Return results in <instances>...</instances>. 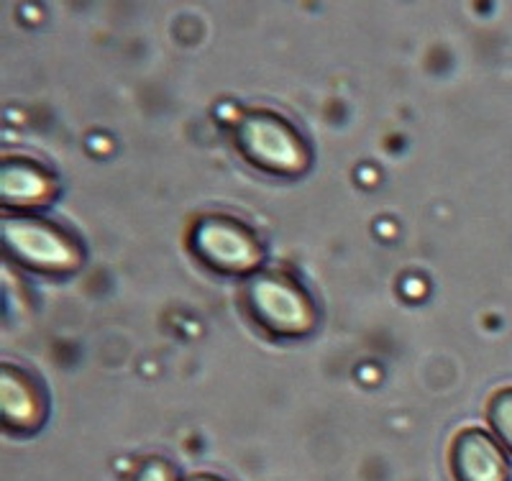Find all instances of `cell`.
Listing matches in <instances>:
<instances>
[{
  "label": "cell",
  "mask_w": 512,
  "mask_h": 481,
  "mask_svg": "<svg viewBox=\"0 0 512 481\" xmlns=\"http://www.w3.org/2000/svg\"><path fill=\"white\" fill-rule=\"evenodd\" d=\"M246 313L277 338H303L318 323V308L303 284L285 272H256L241 292Z\"/></svg>",
  "instance_id": "cell-1"
},
{
  "label": "cell",
  "mask_w": 512,
  "mask_h": 481,
  "mask_svg": "<svg viewBox=\"0 0 512 481\" xmlns=\"http://www.w3.org/2000/svg\"><path fill=\"white\" fill-rule=\"evenodd\" d=\"M233 144L244 162L274 177H300L310 167V146L287 118L249 111L236 121Z\"/></svg>",
  "instance_id": "cell-2"
},
{
  "label": "cell",
  "mask_w": 512,
  "mask_h": 481,
  "mask_svg": "<svg viewBox=\"0 0 512 481\" xmlns=\"http://www.w3.org/2000/svg\"><path fill=\"white\" fill-rule=\"evenodd\" d=\"M190 254L210 272L244 277L259 272L262 264V241L246 223L228 215H203L192 223L187 238Z\"/></svg>",
  "instance_id": "cell-3"
},
{
  "label": "cell",
  "mask_w": 512,
  "mask_h": 481,
  "mask_svg": "<svg viewBox=\"0 0 512 481\" xmlns=\"http://www.w3.org/2000/svg\"><path fill=\"white\" fill-rule=\"evenodd\" d=\"M3 246L13 261L47 274H67L80 269L82 249L75 238L41 218L13 215L3 221Z\"/></svg>",
  "instance_id": "cell-4"
},
{
  "label": "cell",
  "mask_w": 512,
  "mask_h": 481,
  "mask_svg": "<svg viewBox=\"0 0 512 481\" xmlns=\"http://www.w3.org/2000/svg\"><path fill=\"white\" fill-rule=\"evenodd\" d=\"M448 469L454 481H507L510 464L500 443L482 428L456 433L448 451Z\"/></svg>",
  "instance_id": "cell-5"
},
{
  "label": "cell",
  "mask_w": 512,
  "mask_h": 481,
  "mask_svg": "<svg viewBox=\"0 0 512 481\" xmlns=\"http://www.w3.org/2000/svg\"><path fill=\"white\" fill-rule=\"evenodd\" d=\"M0 412L8 430L31 433L47 420V397L39 384L18 366L0 369Z\"/></svg>",
  "instance_id": "cell-6"
},
{
  "label": "cell",
  "mask_w": 512,
  "mask_h": 481,
  "mask_svg": "<svg viewBox=\"0 0 512 481\" xmlns=\"http://www.w3.org/2000/svg\"><path fill=\"white\" fill-rule=\"evenodd\" d=\"M0 180L6 205H44L54 198V177L29 159H6Z\"/></svg>",
  "instance_id": "cell-7"
},
{
  "label": "cell",
  "mask_w": 512,
  "mask_h": 481,
  "mask_svg": "<svg viewBox=\"0 0 512 481\" xmlns=\"http://www.w3.org/2000/svg\"><path fill=\"white\" fill-rule=\"evenodd\" d=\"M487 420L489 428L495 430L497 441L512 453V387L500 389L489 397Z\"/></svg>",
  "instance_id": "cell-8"
},
{
  "label": "cell",
  "mask_w": 512,
  "mask_h": 481,
  "mask_svg": "<svg viewBox=\"0 0 512 481\" xmlns=\"http://www.w3.org/2000/svg\"><path fill=\"white\" fill-rule=\"evenodd\" d=\"M131 481H177V471L164 458H146L144 464L136 466Z\"/></svg>",
  "instance_id": "cell-9"
},
{
  "label": "cell",
  "mask_w": 512,
  "mask_h": 481,
  "mask_svg": "<svg viewBox=\"0 0 512 481\" xmlns=\"http://www.w3.org/2000/svg\"><path fill=\"white\" fill-rule=\"evenodd\" d=\"M185 481H223V479H221V476H213V474H205V471H200V474L187 476Z\"/></svg>",
  "instance_id": "cell-10"
}]
</instances>
